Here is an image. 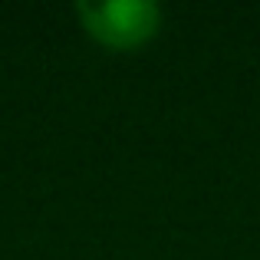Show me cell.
<instances>
[{
  "label": "cell",
  "mask_w": 260,
  "mask_h": 260,
  "mask_svg": "<svg viewBox=\"0 0 260 260\" xmlns=\"http://www.w3.org/2000/svg\"><path fill=\"white\" fill-rule=\"evenodd\" d=\"M83 26L99 43L112 50H132L158 30V7L152 0H102V4H76Z\"/></svg>",
  "instance_id": "6da1fadb"
}]
</instances>
